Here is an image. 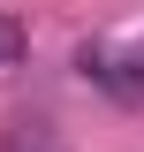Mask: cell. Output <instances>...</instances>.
Listing matches in <instances>:
<instances>
[{"label": "cell", "instance_id": "1", "mask_svg": "<svg viewBox=\"0 0 144 152\" xmlns=\"http://www.w3.org/2000/svg\"><path fill=\"white\" fill-rule=\"evenodd\" d=\"M76 69H84V84H99L106 99L144 107V46H129V53H114V46H84Z\"/></svg>", "mask_w": 144, "mask_h": 152}, {"label": "cell", "instance_id": "2", "mask_svg": "<svg viewBox=\"0 0 144 152\" xmlns=\"http://www.w3.org/2000/svg\"><path fill=\"white\" fill-rule=\"evenodd\" d=\"M0 152H68V145H61L53 122H31V114H23V122H8V129H0Z\"/></svg>", "mask_w": 144, "mask_h": 152}, {"label": "cell", "instance_id": "3", "mask_svg": "<svg viewBox=\"0 0 144 152\" xmlns=\"http://www.w3.org/2000/svg\"><path fill=\"white\" fill-rule=\"evenodd\" d=\"M23 53H31V31H23V15H8V8H0V69H15Z\"/></svg>", "mask_w": 144, "mask_h": 152}]
</instances>
